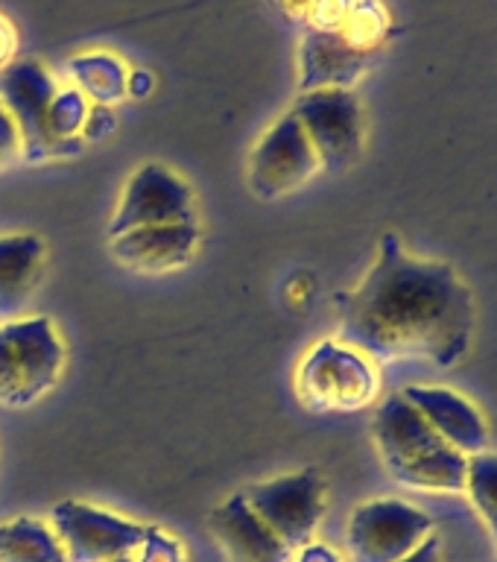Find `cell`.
Returning <instances> with one entry per match:
<instances>
[{
    "mask_svg": "<svg viewBox=\"0 0 497 562\" xmlns=\"http://www.w3.org/2000/svg\"><path fill=\"white\" fill-rule=\"evenodd\" d=\"M337 340L372 360L454 367L474 334V296L445 261L419 258L386 232L358 288L334 296Z\"/></svg>",
    "mask_w": 497,
    "mask_h": 562,
    "instance_id": "6da1fadb",
    "label": "cell"
},
{
    "mask_svg": "<svg viewBox=\"0 0 497 562\" xmlns=\"http://www.w3.org/2000/svg\"><path fill=\"white\" fill-rule=\"evenodd\" d=\"M377 454L386 474L407 490L463 492L468 457L448 446L402 393L381 402L372 419Z\"/></svg>",
    "mask_w": 497,
    "mask_h": 562,
    "instance_id": "7a4b0ae2",
    "label": "cell"
},
{
    "mask_svg": "<svg viewBox=\"0 0 497 562\" xmlns=\"http://www.w3.org/2000/svg\"><path fill=\"white\" fill-rule=\"evenodd\" d=\"M65 342L47 316L0 323V407H33L59 384Z\"/></svg>",
    "mask_w": 497,
    "mask_h": 562,
    "instance_id": "3957f363",
    "label": "cell"
},
{
    "mask_svg": "<svg viewBox=\"0 0 497 562\" xmlns=\"http://www.w3.org/2000/svg\"><path fill=\"white\" fill-rule=\"evenodd\" d=\"M375 360L340 340L316 342L296 369L298 402L316 413H354L377 398Z\"/></svg>",
    "mask_w": 497,
    "mask_h": 562,
    "instance_id": "277c9868",
    "label": "cell"
},
{
    "mask_svg": "<svg viewBox=\"0 0 497 562\" xmlns=\"http://www.w3.org/2000/svg\"><path fill=\"white\" fill-rule=\"evenodd\" d=\"M59 86L38 59H15L0 70V103L21 135V158L44 165L79 156L82 138H56L50 130V103Z\"/></svg>",
    "mask_w": 497,
    "mask_h": 562,
    "instance_id": "5b68a950",
    "label": "cell"
},
{
    "mask_svg": "<svg viewBox=\"0 0 497 562\" xmlns=\"http://www.w3.org/2000/svg\"><path fill=\"white\" fill-rule=\"evenodd\" d=\"M290 112L302 123L319 167L328 173L349 170L366 144V114L349 88H323L298 94Z\"/></svg>",
    "mask_w": 497,
    "mask_h": 562,
    "instance_id": "8992f818",
    "label": "cell"
},
{
    "mask_svg": "<svg viewBox=\"0 0 497 562\" xmlns=\"http://www.w3.org/2000/svg\"><path fill=\"white\" fill-rule=\"evenodd\" d=\"M244 501L252 507V513L287 544L290 551H298L314 542L316 527L325 516V492L323 474L316 469H302V472H287L270 481L246 486Z\"/></svg>",
    "mask_w": 497,
    "mask_h": 562,
    "instance_id": "52a82bcc",
    "label": "cell"
},
{
    "mask_svg": "<svg viewBox=\"0 0 497 562\" xmlns=\"http://www.w3.org/2000/svg\"><path fill=\"white\" fill-rule=\"evenodd\" d=\"M47 521L59 536L68 562H112L132 557L153 527L86 501H59Z\"/></svg>",
    "mask_w": 497,
    "mask_h": 562,
    "instance_id": "ba28073f",
    "label": "cell"
},
{
    "mask_svg": "<svg viewBox=\"0 0 497 562\" xmlns=\"http://www.w3.org/2000/svg\"><path fill=\"white\" fill-rule=\"evenodd\" d=\"M319 170L323 167L302 123L296 121V114L287 112L255 144L249 167H246V184L252 196L270 202L305 188Z\"/></svg>",
    "mask_w": 497,
    "mask_h": 562,
    "instance_id": "9c48e42d",
    "label": "cell"
},
{
    "mask_svg": "<svg viewBox=\"0 0 497 562\" xmlns=\"http://www.w3.org/2000/svg\"><path fill=\"white\" fill-rule=\"evenodd\" d=\"M430 530H433V518L407 501H366L351 513V562H402L428 539Z\"/></svg>",
    "mask_w": 497,
    "mask_h": 562,
    "instance_id": "30bf717a",
    "label": "cell"
},
{
    "mask_svg": "<svg viewBox=\"0 0 497 562\" xmlns=\"http://www.w3.org/2000/svg\"><path fill=\"white\" fill-rule=\"evenodd\" d=\"M165 223H196V200L182 176L158 161H147L123 188L121 205L109 220V237Z\"/></svg>",
    "mask_w": 497,
    "mask_h": 562,
    "instance_id": "8fae6325",
    "label": "cell"
},
{
    "mask_svg": "<svg viewBox=\"0 0 497 562\" xmlns=\"http://www.w3.org/2000/svg\"><path fill=\"white\" fill-rule=\"evenodd\" d=\"M196 223H165V226L129 228L117 237H109V252L121 267L144 276L182 270L200 249Z\"/></svg>",
    "mask_w": 497,
    "mask_h": 562,
    "instance_id": "7c38bea8",
    "label": "cell"
},
{
    "mask_svg": "<svg viewBox=\"0 0 497 562\" xmlns=\"http://www.w3.org/2000/svg\"><path fill=\"white\" fill-rule=\"evenodd\" d=\"M375 53L360 50L340 30H314L307 26L298 44V94L323 88H349L354 91L372 65Z\"/></svg>",
    "mask_w": 497,
    "mask_h": 562,
    "instance_id": "4fadbf2b",
    "label": "cell"
},
{
    "mask_svg": "<svg viewBox=\"0 0 497 562\" xmlns=\"http://www.w3.org/2000/svg\"><path fill=\"white\" fill-rule=\"evenodd\" d=\"M402 395L425 416L430 428L445 439L448 446L468 454H481L489 446V428L483 422V413L474 407L465 395L448 390V386H407Z\"/></svg>",
    "mask_w": 497,
    "mask_h": 562,
    "instance_id": "5bb4252c",
    "label": "cell"
},
{
    "mask_svg": "<svg viewBox=\"0 0 497 562\" xmlns=\"http://www.w3.org/2000/svg\"><path fill=\"white\" fill-rule=\"evenodd\" d=\"M208 527L228 562H290L293 557L287 544L255 516L240 492L214 507Z\"/></svg>",
    "mask_w": 497,
    "mask_h": 562,
    "instance_id": "9a60e30c",
    "label": "cell"
},
{
    "mask_svg": "<svg viewBox=\"0 0 497 562\" xmlns=\"http://www.w3.org/2000/svg\"><path fill=\"white\" fill-rule=\"evenodd\" d=\"M44 240L30 232L0 235V323L21 319L44 272Z\"/></svg>",
    "mask_w": 497,
    "mask_h": 562,
    "instance_id": "2e32d148",
    "label": "cell"
},
{
    "mask_svg": "<svg viewBox=\"0 0 497 562\" xmlns=\"http://www.w3.org/2000/svg\"><path fill=\"white\" fill-rule=\"evenodd\" d=\"M68 77L79 94L91 105L121 103L126 97V74L129 68L123 65L121 56L109 50H86L68 59Z\"/></svg>",
    "mask_w": 497,
    "mask_h": 562,
    "instance_id": "e0dca14e",
    "label": "cell"
},
{
    "mask_svg": "<svg viewBox=\"0 0 497 562\" xmlns=\"http://www.w3.org/2000/svg\"><path fill=\"white\" fill-rule=\"evenodd\" d=\"M0 562H68L47 518L18 516L0 525Z\"/></svg>",
    "mask_w": 497,
    "mask_h": 562,
    "instance_id": "ac0fdd59",
    "label": "cell"
},
{
    "mask_svg": "<svg viewBox=\"0 0 497 562\" xmlns=\"http://www.w3.org/2000/svg\"><path fill=\"white\" fill-rule=\"evenodd\" d=\"M463 492L472 498L477 516L486 521L497 542V454H489V451L468 454Z\"/></svg>",
    "mask_w": 497,
    "mask_h": 562,
    "instance_id": "d6986e66",
    "label": "cell"
},
{
    "mask_svg": "<svg viewBox=\"0 0 497 562\" xmlns=\"http://www.w3.org/2000/svg\"><path fill=\"white\" fill-rule=\"evenodd\" d=\"M340 33L351 44H358L360 50L377 53V47L386 42V33H389V12L381 0H354Z\"/></svg>",
    "mask_w": 497,
    "mask_h": 562,
    "instance_id": "ffe728a7",
    "label": "cell"
},
{
    "mask_svg": "<svg viewBox=\"0 0 497 562\" xmlns=\"http://www.w3.org/2000/svg\"><path fill=\"white\" fill-rule=\"evenodd\" d=\"M88 103L86 97L79 94L77 88H59L56 97H53L50 103V130L56 138H79V132H82V123L88 117Z\"/></svg>",
    "mask_w": 497,
    "mask_h": 562,
    "instance_id": "44dd1931",
    "label": "cell"
},
{
    "mask_svg": "<svg viewBox=\"0 0 497 562\" xmlns=\"http://www.w3.org/2000/svg\"><path fill=\"white\" fill-rule=\"evenodd\" d=\"M132 557L135 562H184V544L161 527H149L147 539Z\"/></svg>",
    "mask_w": 497,
    "mask_h": 562,
    "instance_id": "7402d4cb",
    "label": "cell"
},
{
    "mask_svg": "<svg viewBox=\"0 0 497 562\" xmlns=\"http://www.w3.org/2000/svg\"><path fill=\"white\" fill-rule=\"evenodd\" d=\"M354 0H310L307 7V24L314 30H340L349 18Z\"/></svg>",
    "mask_w": 497,
    "mask_h": 562,
    "instance_id": "603a6c76",
    "label": "cell"
},
{
    "mask_svg": "<svg viewBox=\"0 0 497 562\" xmlns=\"http://www.w3.org/2000/svg\"><path fill=\"white\" fill-rule=\"evenodd\" d=\"M114 126H117V117H114L112 105H91L79 138H82V144H88V140H103L112 135Z\"/></svg>",
    "mask_w": 497,
    "mask_h": 562,
    "instance_id": "cb8c5ba5",
    "label": "cell"
},
{
    "mask_svg": "<svg viewBox=\"0 0 497 562\" xmlns=\"http://www.w3.org/2000/svg\"><path fill=\"white\" fill-rule=\"evenodd\" d=\"M21 158V135H18L15 121L0 103V170H7Z\"/></svg>",
    "mask_w": 497,
    "mask_h": 562,
    "instance_id": "d4e9b609",
    "label": "cell"
},
{
    "mask_svg": "<svg viewBox=\"0 0 497 562\" xmlns=\"http://www.w3.org/2000/svg\"><path fill=\"white\" fill-rule=\"evenodd\" d=\"M156 91V77L147 68H129L126 74V97L132 100H147Z\"/></svg>",
    "mask_w": 497,
    "mask_h": 562,
    "instance_id": "484cf974",
    "label": "cell"
},
{
    "mask_svg": "<svg viewBox=\"0 0 497 562\" xmlns=\"http://www.w3.org/2000/svg\"><path fill=\"white\" fill-rule=\"evenodd\" d=\"M18 50V30L7 15H0V70L15 61Z\"/></svg>",
    "mask_w": 497,
    "mask_h": 562,
    "instance_id": "4316f807",
    "label": "cell"
},
{
    "mask_svg": "<svg viewBox=\"0 0 497 562\" xmlns=\"http://www.w3.org/2000/svg\"><path fill=\"white\" fill-rule=\"evenodd\" d=\"M296 562H342L340 553L328 548V544H319V542H310L305 548H298V557Z\"/></svg>",
    "mask_w": 497,
    "mask_h": 562,
    "instance_id": "83f0119b",
    "label": "cell"
},
{
    "mask_svg": "<svg viewBox=\"0 0 497 562\" xmlns=\"http://www.w3.org/2000/svg\"><path fill=\"white\" fill-rule=\"evenodd\" d=\"M402 562H439V539L437 536H428L425 542L410 553V557H404Z\"/></svg>",
    "mask_w": 497,
    "mask_h": 562,
    "instance_id": "f1b7e54d",
    "label": "cell"
},
{
    "mask_svg": "<svg viewBox=\"0 0 497 562\" xmlns=\"http://www.w3.org/2000/svg\"><path fill=\"white\" fill-rule=\"evenodd\" d=\"M290 18H307V7H310V0H275Z\"/></svg>",
    "mask_w": 497,
    "mask_h": 562,
    "instance_id": "f546056e",
    "label": "cell"
},
{
    "mask_svg": "<svg viewBox=\"0 0 497 562\" xmlns=\"http://www.w3.org/2000/svg\"><path fill=\"white\" fill-rule=\"evenodd\" d=\"M112 562H135V557H121V560H112Z\"/></svg>",
    "mask_w": 497,
    "mask_h": 562,
    "instance_id": "4dcf8cb0",
    "label": "cell"
}]
</instances>
